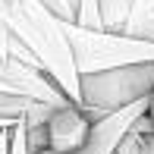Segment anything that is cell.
I'll list each match as a JSON object with an SVG mask.
<instances>
[{"mask_svg": "<svg viewBox=\"0 0 154 154\" xmlns=\"http://www.w3.org/2000/svg\"><path fill=\"white\" fill-rule=\"evenodd\" d=\"M0 22L32 51L54 85L82 107V75L75 69L66 22H60L41 0H0Z\"/></svg>", "mask_w": 154, "mask_h": 154, "instance_id": "cell-1", "label": "cell"}, {"mask_svg": "<svg viewBox=\"0 0 154 154\" xmlns=\"http://www.w3.org/2000/svg\"><path fill=\"white\" fill-rule=\"evenodd\" d=\"M151 94H154V63L82 75V110L91 113L94 120L145 104Z\"/></svg>", "mask_w": 154, "mask_h": 154, "instance_id": "cell-3", "label": "cell"}, {"mask_svg": "<svg viewBox=\"0 0 154 154\" xmlns=\"http://www.w3.org/2000/svg\"><path fill=\"white\" fill-rule=\"evenodd\" d=\"M0 154H10V129L0 132Z\"/></svg>", "mask_w": 154, "mask_h": 154, "instance_id": "cell-13", "label": "cell"}, {"mask_svg": "<svg viewBox=\"0 0 154 154\" xmlns=\"http://www.w3.org/2000/svg\"><path fill=\"white\" fill-rule=\"evenodd\" d=\"M145 113H148V101L135 104V107H129V110H120V113H110V116H104V120H97L91 138H88V145L82 151H75V154H113L116 148H120V142L138 126V120H142ZM38 154H47V151H38Z\"/></svg>", "mask_w": 154, "mask_h": 154, "instance_id": "cell-5", "label": "cell"}, {"mask_svg": "<svg viewBox=\"0 0 154 154\" xmlns=\"http://www.w3.org/2000/svg\"><path fill=\"white\" fill-rule=\"evenodd\" d=\"M10 154H29V129H25V123H16L10 129Z\"/></svg>", "mask_w": 154, "mask_h": 154, "instance_id": "cell-8", "label": "cell"}, {"mask_svg": "<svg viewBox=\"0 0 154 154\" xmlns=\"http://www.w3.org/2000/svg\"><path fill=\"white\" fill-rule=\"evenodd\" d=\"M16 123H6V120H0V132H6V129H13Z\"/></svg>", "mask_w": 154, "mask_h": 154, "instance_id": "cell-15", "label": "cell"}, {"mask_svg": "<svg viewBox=\"0 0 154 154\" xmlns=\"http://www.w3.org/2000/svg\"><path fill=\"white\" fill-rule=\"evenodd\" d=\"M151 13H154V0H135V6H132V19H129V25H126V32H129L132 25H138L145 16H151Z\"/></svg>", "mask_w": 154, "mask_h": 154, "instance_id": "cell-10", "label": "cell"}, {"mask_svg": "<svg viewBox=\"0 0 154 154\" xmlns=\"http://www.w3.org/2000/svg\"><path fill=\"white\" fill-rule=\"evenodd\" d=\"M142 129H145V132H151V135H154V94L148 97V113L142 116Z\"/></svg>", "mask_w": 154, "mask_h": 154, "instance_id": "cell-11", "label": "cell"}, {"mask_svg": "<svg viewBox=\"0 0 154 154\" xmlns=\"http://www.w3.org/2000/svg\"><path fill=\"white\" fill-rule=\"evenodd\" d=\"M94 116L85 113L75 104H66V107L54 110L44 123V151L47 154H75L88 145L94 132Z\"/></svg>", "mask_w": 154, "mask_h": 154, "instance_id": "cell-4", "label": "cell"}, {"mask_svg": "<svg viewBox=\"0 0 154 154\" xmlns=\"http://www.w3.org/2000/svg\"><path fill=\"white\" fill-rule=\"evenodd\" d=\"M138 123H142V120H138ZM113 154H142V129L135 126V129L120 142V148H116Z\"/></svg>", "mask_w": 154, "mask_h": 154, "instance_id": "cell-9", "label": "cell"}, {"mask_svg": "<svg viewBox=\"0 0 154 154\" xmlns=\"http://www.w3.org/2000/svg\"><path fill=\"white\" fill-rule=\"evenodd\" d=\"M0 94H16V91H13L10 85H3V82H0ZM19 97H22V94H19Z\"/></svg>", "mask_w": 154, "mask_h": 154, "instance_id": "cell-14", "label": "cell"}, {"mask_svg": "<svg viewBox=\"0 0 154 154\" xmlns=\"http://www.w3.org/2000/svg\"><path fill=\"white\" fill-rule=\"evenodd\" d=\"M41 3H44L60 22H75V16H79V3H75V0H41Z\"/></svg>", "mask_w": 154, "mask_h": 154, "instance_id": "cell-7", "label": "cell"}, {"mask_svg": "<svg viewBox=\"0 0 154 154\" xmlns=\"http://www.w3.org/2000/svg\"><path fill=\"white\" fill-rule=\"evenodd\" d=\"M75 3H79V0H75Z\"/></svg>", "mask_w": 154, "mask_h": 154, "instance_id": "cell-16", "label": "cell"}, {"mask_svg": "<svg viewBox=\"0 0 154 154\" xmlns=\"http://www.w3.org/2000/svg\"><path fill=\"white\" fill-rule=\"evenodd\" d=\"M132 6H135V0H101L104 29L123 35L126 25H129V19H132Z\"/></svg>", "mask_w": 154, "mask_h": 154, "instance_id": "cell-6", "label": "cell"}, {"mask_svg": "<svg viewBox=\"0 0 154 154\" xmlns=\"http://www.w3.org/2000/svg\"><path fill=\"white\" fill-rule=\"evenodd\" d=\"M138 129H142V123H138ZM142 154H154V135L145 129H142Z\"/></svg>", "mask_w": 154, "mask_h": 154, "instance_id": "cell-12", "label": "cell"}, {"mask_svg": "<svg viewBox=\"0 0 154 154\" xmlns=\"http://www.w3.org/2000/svg\"><path fill=\"white\" fill-rule=\"evenodd\" d=\"M66 35L72 41V57L79 75H97V72L154 63V41H145V38L116 35V32H88L72 22H66Z\"/></svg>", "mask_w": 154, "mask_h": 154, "instance_id": "cell-2", "label": "cell"}]
</instances>
